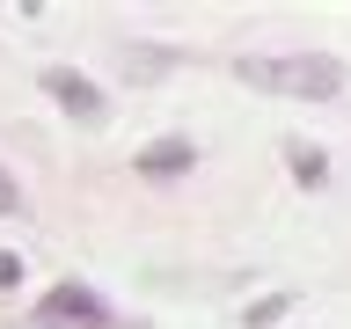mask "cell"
I'll return each instance as SVG.
<instances>
[{
	"label": "cell",
	"instance_id": "3957f363",
	"mask_svg": "<svg viewBox=\"0 0 351 329\" xmlns=\"http://www.w3.org/2000/svg\"><path fill=\"white\" fill-rule=\"evenodd\" d=\"M51 322H73V329H110V307L88 293V285H59L51 293V307H44Z\"/></svg>",
	"mask_w": 351,
	"mask_h": 329
},
{
	"label": "cell",
	"instance_id": "5b68a950",
	"mask_svg": "<svg viewBox=\"0 0 351 329\" xmlns=\"http://www.w3.org/2000/svg\"><path fill=\"white\" fill-rule=\"evenodd\" d=\"M293 169H300V183H322L329 161H322V147H293Z\"/></svg>",
	"mask_w": 351,
	"mask_h": 329
},
{
	"label": "cell",
	"instance_id": "277c9868",
	"mask_svg": "<svg viewBox=\"0 0 351 329\" xmlns=\"http://www.w3.org/2000/svg\"><path fill=\"white\" fill-rule=\"evenodd\" d=\"M191 161H197V154H191V139H154V147L132 161V169H139V175H183Z\"/></svg>",
	"mask_w": 351,
	"mask_h": 329
},
{
	"label": "cell",
	"instance_id": "52a82bcc",
	"mask_svg": "<svg viewBox=\"0 0 351 329\" xmlns=\"http://www.w3.org/2000/svg\"><path fill=\"white\" fill-rule=\"evenodd\" d=\"M8 285H22V263L15 256H0V293H8Z\"/></svg>",
	"mask_w": 351,
	"mask_h": 329
},
{
	"label": "cell",
	"instance_id": "7a4b0ae2",
	"mask_svg": "<svg viewBox=\"0 0 351 329\" xmlns=\"http://www.w3.org/2000/svg\"><path fill=\"white\" fill-rule=\"evenodd\" d=\"M44 95H51V103H66L81 125H95V117H103V88L88 81V73H73V66H44Z\"/></svg>",
	"mask_w": 351,
	"mask_h": 329
},
{
	"label": "cell",
	"instance_id": "6da1fadb",
	"mask_svg": "<svg viewBox=\"0 0 351 329\" xmlns=\"http://www.w3.org/2000/svg\"><path fill=\"white\" fill-rule=\"evenodd\" d=\"M234 81L263 88V95H293V103H329V95H344V66L322 51H278V59H234Z\"/></svg>",
	"mask_w": 351,
	"mask_h": 329
},
{
	"label": "cell",
	"instance_id": "8992f818",
	"mask_svg": "<svg viewBox=\"0 0 351 329\" xmlns=\"http://www.w3.org/2000/svg\"><path fill=\"white\" fill-rule=\"evenodd\" d=\"M0 212H22V191H15V175L0 169Z\"/></svg>",
	"mask_w": 351,
	"mask_h": 329
}]
</instances>
